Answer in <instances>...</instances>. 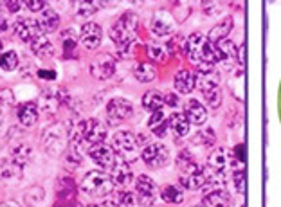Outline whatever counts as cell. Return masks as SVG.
Instances as JSON below:
<instances>
[{
	"label": "cell",
	"instance_id": "f546056e",
	"mask_svg": "<svg viewBox=\"0 0 281 207\" xmlns=\"http://www.w3.org/2000/svg\"><path fill=\"white\" fill-rule=\"evenodd\" d=\"M31 47H33V52L36 54V56L40 58H51L52 54H54V47H52V43L51 40L47 36H40L36 38L33 43H31Z\"/></svg>",
	"mask_w": 281,
	"mask_h": 207
},
{
	"label": "cell",
	"instance_id": "9c48e42d",
	"mask_svg": "<svg viewBox=\"0 0 281 207\" xmlns=\"http://www.w3.org/2000/svg\"><path fill=\"white\" fill-rule=\"evenodd\" d=\"M114 72H116V60L108 52H101V54H98V56L90 61V74L96 80L105 81L108 78H112Z\"/></svg>",
	"mask_w": 281,
	"mask_h": 207
},
{
	"label": "cell",
	"instance_id": "277c9868",
	"mask_svg": "<svg viewBox=\"0 0 281 207\" xmlns=\"http://www.w3.org/2000/svg\"><path fill=\"white\" fill-rule=\"evenodd\" d=\"M211 168L209 166H198L197 162L193 166H189V168H186L182 173V177H180V184H182L186 189H191V191H195V189H200L204 188L209 180H213V177H211Z\"/></svg>",
	"mask_w": 281,
	"mask_h": 207
},
{
	"label": "cell",
	"instance_id": "bcb514c9",
	"mask_svg": "<svg viewBox=\"0 0 281 207\" xmlns=\"http://www.w3.org/2000/svg\"><path fill=\"white\" fill-rule=\"evenodd\" d=\"M5 5H7V9H9L11 13H16V11L22 7V2H7Z\"/></svg>",
	"mask_w": 281,
	"mask_h": 207
},
{
	"label": "cell",
	"instance_id": "ba28073f",
	"mask_svg": "<svg viewBox=\"0 0 281 207\" xmlns=\"http://www.w3.org/2000/svg\"><path fill=\"white\" fill-rule=\"evenodd\" d=\"M132 113H134V106L128 99L125 98H114L108 101V106H107V119H108V124H119V122L127 121V119L132 117Z\"/></svg>",
	"mask_w": 281,
	"mask_h": 207
},
{
	"label": "cell",
	"instance_id": "5b68a950",
	"mask_svg": "<svg viewBox=\"0 0 281 207\" xmlns=\"http://www.w3.org/2000/svg\"><path fill=\"white\" fill-rule=\"evenodd\" d=\"M195 87L200 89L204 94L211 92L220 87V72L216 71L215 65L202 63L195 67Z\"/></svg>",
	"mask_w": 281,
	"mask_h": 207
},
{
	"label": "cell",
	"instance_id": "44dd1931",
	"mask_svg": "<svg viewBox=\"0 0 281 207\" xmlns=\"http://www.w3.org/2000/svg\"><path fill=\"white\" fill-rule=\"evenodd\" d=\"M229 193L225 191V188L213 189V191H207L206 197H204V207H227L229 206Z\"/></svg>",
	"mask_w": 281,
	"mask_h": 207
},
{
	"label": "cell",
	"instance_id": "ffe728a7",
	"mask_svg": "<svg viewBox=\"0 0 281 207\" xmlns=\"http://www.w3.org/2000/svg\"><path fill=\"white\" fill-rule=\"evenodd\" d=\"M175 90L178 94H189L195 89V74L187 69H180V71L175 74Z\"/></svg>",
	"mask_w": 281,
	"mask_h": 207
},
{
	"label": "cell",
	"instance_id": "681fc988",
	"mask_svg": "<svg viewBox=\"0 0 281 207\" xmlns=\"http://www.w3.org/2000/svg\"><path fill=\"white\" fill-rule=\"evenodd\" d=\"M0 51H2V40H0Z\"/></svg>",
	"mask_w": 281,
	"mask_h": 207
},
{
	"label": "cell",
	"instance_id": "e0dca14e",
	"mask_svg": "<svg viewBox=\"0 0 281 207\" xmlns=\"http://www.w3.org/2000/svg\"><path fill=\"white\" fill-rule=\"evenodd\" d=\"M184 113H186L189 124H197V126L204 124L207 119V110L204 108V104H202L200 101H197V99H189V101H187Z\"/></svg>",
	"mask_w": 281,
	"mask_h": 207
},
{
	"label": "cell",
	"instance_id": "d6986e66",
	"mask_svg": "<svg viewBox=\"0 0 281 207\" xmlns=\"http://www.w3.org/2000/svg\"><path fill=\"white\" fill-rule=\"evenodd\" d=\"M110 179H112L114 184H117V186H127V184H130V180L134 179V173H132V168L128 166V162H125V160H117L116 164H114V168L110 170Z\"/></svg>",
	"mask_w": 281,
	"mask_h": 207
},
{
	"label": "cell",
	"instance_id": "6da1fadb",
	"mask_svg": "<svg viewBox=\"0 0 281 207\" xmlns=\"http://www.w3.org/2000/svg\"><path fill=\"white\" fill-rule=\"evenodd\" d=\"M137 29H139V18L136 14L128 11L117 20L114 24L112 31H110V36L116 42V45L119 47V54L123 58H132L136 52V38H137Z\"/></svg>",
	"mask_w": 281,
	"mask_h": 207
},
{
	"label": "cell",
	"instance_id": "7402d4cb",
	"mask_svg": "<svg viewBox=\"0 0 281 207\" xmlns=\"http://www.w3.org/2000/svg\"><path fill=\"white\" fill-rule=\"evenodd\" d=\"M134 76L140 83H151V81L157 80V67L151 61H140L134 69Z\"/></svg>",
	"mask_w": 281,
	"mask_h": 207
},
{
	"label": "cell",
	"instance_id": "1f68e13d",
	"mask_svg": "<svg viewBox=\"0 0 281 207\" xmlns=\"http://www.w3.org/2000/svg\"><path fill=\"white\" fill-rule=\"evenodd\" d=\"M166 47H168L169 51V56H180V54H184V52L187 51V38H182V36H171L168 40V43H166Z\"/></svg>",
	"mask_w": 281,
	"mask_h": 207
},
{
	"label": "cell",
	"instance_id": "f1b7e54d",
	"mask_svg": "<svg viewBox=\"0 0 281 207\" xmlns=\"http://www.w3.org/2000/svg\"><path fill=\"white\" fill-rule=\"evenodd\" d=\"M146 54L148 58H151V63H164V61L169 60V51L166 45H160V43H148L146 45Z\"/></svg>",
	"mask_w": 281,
	"mask_h": 207
},
{
	"label": "cell",
	"instance_id": "8d00e7d4",
	"mask_svg": "<svg viewBox=\"0 0 281 207\" xmlns=\"http://www.w3.org/2000/svg\"><path fill=\"white\" fill-rule=\"evenodd\" d=\"M204 98H206L207 104H209V108H220V104H222L220 89H215V90H211V92H206V94H204Z\"/></svg>",
	"mask_w": 281,
	"mask_h": 207
},
{
	"label": "cell",
	"instance_id": "7c38bea8",
	"mask_svg": "<svg viewBox=\"0 0 281 207\" xmlns=\"http://www.w3.org/2000/svg\"><path fill=\"white\" fill-rule=\"evenodd\" d=\"M140 157L150 168H162L169 160V151L164 144L153 142V144H148L144 150L140 151Z\"/></svg>",
	"mask_w": 281,
	"mask_h": 207
},
{
	"label": "cell",
	"instance_id": "836d02e7",
	"mask_svg": "<svg viewBox=\"0 0 281 207\" xmlns=\"http://www.w3.org/2000/svg\"><path fill=\"white\" fill-rule=\"evenodd\" d=\"M195 144H202V146H211L213 142H215V130L213 128H204L200 132L195 135L193 139Z\"/></svg>",
	"mask_w": 281,
	"mask_h": 207
},
{
	"label": "cell",
	"instance_id": "30bf717a",
	"mask_svg": "<svg viewBox=\"0 0 281 207\" xmlns=\"http://www.w3.org/2000/svg\"><path fill=\"white\" fill-rule=\"evenodd\" d=\"M136 198L140 206L150 207L157 200V186L148 175H139L136 180Z\"/></svg>",
	"mask_w": 281,
	"mask_h": 207
},
{
	"label": "cell",
	"instance_id": "4dcf8cb0",
	"mask_svg": "<svg viewBox=\"0 0 281 207\" xmlns=\"http://www.w3.org/2000/svg\"><path fill=\"white\" fill-rule=\"evenodd\" d=\"M160 198L168 204H182L184 193H182V189H180V186H171V184H169V186H164V188L160 189Z\"/></svg>",
	"mask_w": 281,
	"mask_h": 207
},
{
	"label": "cell",
	"instance_id": "3957f363",
	"mask_svg": "<svg viewBox=\"0 0 281 207\" xmlns=\"http://www.w3.org/2000/svg\"><path fill=\"white\" fill-rule=\"evenodd\" d=\"M80 188L83 193L90 195V197L103 198L112 193L114 182L110 179V175L103 173V171H90L83 177Z\"/></svg>",
	"mask_w": 281,
	"mask_h": 207
},
{
	"label": "cell",
	"instance_id": "d6a6232c",
	"mask_svg": "<svg viewBox=\"0 0 281 207\" xmlns=\"http://www.w3.org/2000/svg\"><path fill=\"white\" fill-rule=\"evenodd\" d=\"M16 65H18V56L14 51H5L0 54V67L4 71H14Z\"/></svg>",
	"mask_w": 281,
	"mask_h": 207
},
{
	"label": "cell",
	"instance_id": "4fadbf2b",
	"mask_svg": "<svg viewBox=\"0 0 281 207\" xmlns=\"http://www.w3.org/2000/svg\"><path fill=\"white\" fill-rule=\"evenodd\" d=\"M14 34L22 40V42L33 43L36 38L42 36V29L38 25V20L33 18H18L14 22Z\"/></svg>",
	"mask_w": 281,
	"mask_h": 207
},
{
	"label": "cell",
	"instance_id": "9a60e30c",
	"mask_svg": "<svg viewBox=\"0 0 281 207\" xmlns=\"http://www.w3.org/2000/svg\"><path fill=\"white\" fill-rule=\"evenodd\" d=\"M207 166L216 173H225L233 166V155L225 148H216L209 153Z\"/></svg>",
	"mask_w": 281,
	"mask_h": 207
},
{
	"label": "cell",
	"instance_id": "cb8c5ba5",
	"mask_svg": "<svg viewBox=\"0 0 281 207\" xmlns=\"http://www.w3.org/2000/svg\"><path fill=\"white\" fill-rule=\"evenodd\" d=\"M231 29H233V18H231V16H225L222 22H218V24L209 31V42L216 45L218 42L225 40V36L231 33Z\"/></svg>",
	"mask_w": 281,
	"mask_h": 207
},
{
	"label": "cell",
	"instance_id": "e575fe53",
	"mask_svg": "<svg viewBox=\"0 0 281 207\" xmlns=\"http://www.w3.org/2000/svg\"><path fill=\"white\" fill-rule=\"evenodd\" d=\"M61 42H63V51H67V54H72L76 51L78 38L74 36V31H65L61 34Z\"/></svg>",
	"mask_w": 281,
	"mask_h": 207
},
{
	"label": "cell",
	"instance_id": "5bb4252c",
	"mask_svg": "<svg viewBox=\"0 0 281 207\" xmlns=\"http://www.w3.org/2000/svg\"><path fill=\"white\" fill-rule=\"evenodd\" d=\"M89 155H90V159L99 166V168H103V170H108V171L112 170L114 164L117 162L116 151H114L110 146H105V144L92 146L89 150Z\"/></svg>",
	"mask_w": 281,
	"mask_h": 207
},
{
	"label": "cell",
	"instance_id": "ac0fdd59",
	"mask_svg": "<svg viewBox=\"0 0 281 207\" xmlns=\"http://www.w3.org/2000/svg\"><path fill=\"white\" fill-rule=\"evenodd\" d=\"M216 52H218V61H222L225 67H231L238 61V49L229 40H222L216 43Z\"/></svg>",
	"mask_w": 281,
	"mask_h": 207
},
{
	"label": "cell",
	"instance_id": "603a6c76",
	"mask_svg": "<svg viewBox=\"0 0 281 207\" xmlns=\"http://www.w3.org/2000/svg\"><path fill=\"white\" fill-rule=\"evenodd\" d=\"M16 115H18V121L22 126H33L38 119V106L34 103H23L16 110Z\"/></svg>",
	"mask_w": 281,
	"mask_h": 207
},
{
	"label": "cell",
	"instance_id": "d4e9b609",
	"mask_svg": "<svg viewBox=\"0 0 281 207\" xmlns=\"http://www.w3.org/2000/svg\"><path fill=\"white\" fill-rule=\"evenodd\" d=\"M164 104V94L160 90H148L144 96H142V106H144L148 112L155 113L162 108Z\"/></svg>",
	"mask_w": 281,
	"mask_h": 207
},
{
	"label": "cell",
	"instance_id": "ab89813d",
	"mask_svg": "<svg viewBox=\"0 0 281 207\" xmlns=\"http://www.w3.org/2000/svg\"><path fill=\"white\" fill-rule=\"evenodd\" d=\"M234 184H236V189H238L240 193H244V191H245V175H244V170H240L238 173H236V180H234Z\"/></svg>",
	"mask_w": 281,
	"mask_h": 207
},
{
	"label": "cell",
	"instance_id": "ee69618b",
	"mask_svg": "<svg viewBox=\"0 0 281 207\" xmlns=\"http://www.w3.org/2000/svg\"><path fill=\"white\" fill-rule=\"evenodd\" d=\"M87 207H119V206L116 202H112V200H103V202H98V204H90Z\"/></svg>",
	"mask_w": 281,
	"mask_h": 207
},
{
	"label": "cell",
	"instance_id": "52a82bcc",
	"mask_svg": "<svg viewBox=\"0 0 281 207\" xmlns=\"http://www.w3.org/2000/svg\"><path fill=\"white\" fill-rule=\"evenodd\" d=\"M114 150L121 155L125 162H132L137 159V139L136 135L128 130L117 132L114 135Z\"/></svg>",
	"mask_w": 281,
	"mask_h": 207
},
{
	"label": "cell",
	"instance_id": "f6af8a7d",
	"mask_svg": "<svg viewBox=\"0 0 281 207\" xmlns=\"http://www.w3.org/2000/svg\"><path fill=\"white\" fill-rule=\"evenodd\" d=\"M38 76H40V78H43V80H54V78H56V72H49V71H38Z\"/></svg>",
	"mask_w": 281,
	"mask_h": 207
},
{
	"label": "cell",
	"instance_id": "74e56055",
	"mask_svg": "<svg viewBox=\"0 0 281 207\" xmlns=\"http://www.w3.org/2000/svg\"><path fill=\"white\" fill-rule=\"evenodd\" d=\"M177 164L182 168V171L186 170V168H189V166H193L195 164V160H193V157H191V153L187 150H182L180 153H178V157H177Z\"/></svg>",
	"mask_w": 281,
	"mask_h": 207
},
{
	"label": "cell",
	"instance_id": "83f0119b",
	"mask_svg": "<svg viewBox=\"0 0 281 207\" xmlns=\"http://www.w3.org/2000/svg\"><path fill=\"white\" fill-rule=\"evenodd\" d=\"M169 126L173 130V133L177 137H186L189 133V121H187L186 113L182 112H175L171 117H169Z\"/></svg>",
	"mask_w": 281,
	"mask_h": 207
},
{
	"label": "cell",
	"instance_id": "484cf974",
	"mask_svg": "<svg viewBox=\"0 0 281 207\" xmlns=\"http://www.w3.org/2000/svg\"><path fill=\"white\" fill-rule=\"evenodd\" d=\"M148 126H150V130L157 137H164L166 132H168V126H169V121L166 119V113H164L162 110L151 113L150 121H148Z\"/></svg>",
	"mask_w": 281,
	"mask_h": 207
},
{
	"label": "cell",
	"instance_id": "4316f807",
	"mask_svg": "<svg viewBox=\"0 0 281 207\" xmlns=\"http://www.w3.org/2000/svg\"><path fill=\"white\" fill-rule=\"evenodd\" d=\"M58 24H60V16L54 9H45L42 13V16L38 18V25L42 29V33H52V31H56Z\"/></svg>",
	"mask_w": 281,
	"mask_h": 207
},
{
	"label": "cell",
	"instance_id": "f35d334b",
	"mask_svg": "<svg viewBox=\"0 0 281 207\" xmlns=\"http://www.w3.org/2000/svg\"><path fill=\"white\" fill-rule=\"evenodd\" d=\"M136 200L137 198L134 197L132 193H128V191H121V193H117V206L119 207H132L134 204H136Z\"/></svg>",
	"mask_w": 281,
	"mask_h": 207
},
{
	"label": "cell",
	"instance_id": "b9f144b4",
	"mask_svg": "<svg viewBox=\"0 0 281 207\" xmlns=\"http://www.w3.org/2000/svg\"><path fill=\"white\" fill-rule=\"evenodd\" d=\"M25 5H27L31 11H42L47 4L42 2V0H29V2H25Z\"/></svg>",
	"mask_w": 281,
	"mask_h": 207
},
{
	"label": "cell",
	"instance_id": "f907efd6",
	"mask_svg": "<svg viewBox=\"0 0 281 207\" xmlns=\"http://www.w3.org/2000/svg\"><path fill=\"white\" fill-rule=\"evenodd\" d=\"M244 207H245V206H244Z\"/></svg>",
	"mask_w": 281,
	"mask_h": 207
},
{
	"label": "cell",
	"instance_id": "7bdbcfd3",
	"mask_svg": "<svg viewBox=\"0 0 281 207\" xmlns=\"http://www.w3.org/2000/svg\"><path fill=\"white\" fill-rule=\"evenodd\" d=\"M234 155L240 159V164H244L245 162V146L244 144H238V146L234 148Z\"/></svg>",
	"mask_w": 281,
	"mask_h": 207
},
{
	"label": "cell",
	"instance_id": "7dc6e473",
	"mask_svg": "<svg viewBox=\"0 0 281 207\" xmlns=\"http://www.w3.org/2000/svg\"><path fill=\"white\" fill-rule=\"evenodd\" d=\"M238 54H240V65H244V63H245V45H244V43L240 45Z\"/></svg>",
	"mask_w": 281,
	"mask_h": 207
},
{
	"label": "cell",
	"instance_id": "7a4b0ae2",
	"mask_svg": "<svg viewBox=\"0 0 281 207\" xmlns=\"http://www.w3.org/2000/svg\"><path fill=\"white\" fill-rule=\"evenodd\" d=\"M187 58L193 65H202V63H209L216 65L218 63V52L216 45L209 42V38L204 36L202 33H193L187 36Z\"/></svg>",
	"mask_w": 281,
	"mask_h": 207
},
{
	"label": "cell",
	"instance_id": "8fae6325",
	"mask_svg": "<svg viewBox=\"0 0 281 207\" xmlns=\"http://www.w3.org/2000/svg\"><path fill=\"white\" fill-rule=\"evenodd\" d=\"M150 31L159 38H168L171 34H175L177 31V24H175L173 16L168 11H157L151 16L150 22Z\"/></svg>",
	"mask_w": 281,
	"mask_h": 207
},
{
	"label": "cell",
	"instance_id": "c3c4849f",
	"mask_svg": "<svg viewBox=\"0 0 281 207\" xmlns=\"http://www.w3.org/2000/svg\"><path fill=\"white\" fill-rule=\"evenodd\" d=\"M0 207H22L18 202H14V200H7V202H2Z\"/></svg>",
	"mask_w": 281,
	"mask_h": 207
},
{
	"label": "cell",
	"instance_id": "60d3db41",
	"mask_svg": "<svg viewBox=\"0 0 281 207\" xmlns=\"http://www.w3.org/2000/svg\"><path fill=\"white\" fill-rule=\"evenodd\" d=\"M164 103L166 104H169L171 108H178V104H180V101H178V98H177V94H166V98H164Z\"/></svg>",
	"mask_w": 281,
	"mask_h": 207
},
{
	"label": "cell",
	"instance_id": "2e32d148",
	"mask_svg": "<svg viewBox=\"0 0 281 207\" xmlns=\"http://www.w3.org/2000/svg\"><path fill=\"white\" fill-rule=\"evenodd\" d=\"M101 36H103V31H101V27H99L98 24H94V22H87V24H83V27H81V31H80L81 43H83L87 49H90V51L99 47Z\"/></svg>",
	"mask_w": 281,
	"mask_h": 207
},
{
	"label": "cell",
	"instance_id": "8992f818",
	"mask_svg": "<svg viewBox=\"0 0 281 207\" xmlns=\"http://www.w3.org/2000/svg\"><path fill=\"white\" fill-rule=\"evenodd\" d=\"M78 130H80V139L90 144V148L103 144L105 139H107V126H105V122L98 121V119H89V121L80 122Z\"/></svg>",
	"mask_w": 281,
	"mask_h": 207
},
{
	"label": "cell",
	"instance_id": "d590c367",
	"mask_svg": "<svg viewBox=\"0 0 281 207\" xmlns=\"http://www.w3.org/2000/svg\"><path fill=\"white\" fill-rule=\"evenodd\" d=\"M78 14L80 16H90L99 9V2H78Z\"/></svg>",
	"mask_w": 281,
	"mask_h": 207
}]
</instances>
